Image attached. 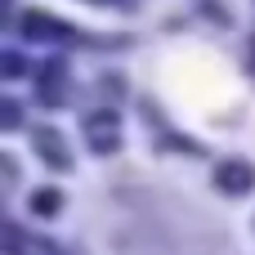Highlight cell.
<instances>
[{"instance_id":"1","label":"cell","mask_w":255,"mask_h":255,"mask_svg":"<svg viewBox=\"0 0 255 255\" xmlns=\"http://www.w3.org/2000/svg\"><path fill=\"white\" fill-rule=\"evenodd\" d=\"M215 184H220L224 193H247V188H255V170L247 161H224V166L215 170Z\"/></svg>"},{"instance_id":"2","label":"cell","mask_w":255,"mask_h":255,"mask_svg":"<svg viewBox=\"0 0 255 255\" xmlns=\"http://www.w3.org/2000/svg\"><path fill=\"white\" fill-rule=\"evenodd\" d=\"M36 148H40V157L49 166H67V152L58 143V130H36Z\"/></svg>"},{"instance_id":"3","label":"cell","mask_w":255,"mask_h":255,"mask_svg":"<svg viewBox=\"0 0 255 255\" xmlns=\"http://www.w3.org/2000/svg\"><path fill=\"white\" fill-rule=\"evenodd\" d=\"M90 126H94V152H108V148H117V134H112V130H117V117H112V112H108V117L99 112Z\"/></svg>"},{"instance_id":"4","label":"cell","mask_w":255,"mask_h":255,"mask_svg":"<svg viewBox=\"0 0 255 255\" xmlns=\"http://www.w3.org/2000/svg\"><path fill=\"white\" fill-rule=\"evenodd\" d=\"M58 27H63V22H54V18H45V13H22V31H27V36H63Z\"/></svg>"},{"instance_id":"5","label":"cell","mask_w":255,"mask_h":255,"mask_svg":"<svg viewBox=\"0 0 255 255\" xmlns=\"http://www.w3.org/2000/svg\"><path fill=\"white\" fill-rule=\"evenodd\" d=\"M58 202H63L58 188H40V193H31V211H36V215H54Z\"/></svg>"},{"instance_id":"6","label":"cell","mask_w":255,"mask_h":255,"mask_svg":"<svg viewBox=\"0 0 255 255\" xmlns=\"http://www.w3.org/2000/svg\"><path fill=\"white\" fill-rule=\"evenodd\" d=\"M4 72H9V76H18V72H22V58H18V54H9V58H4Z\"/></svg>"}]
</instances>
